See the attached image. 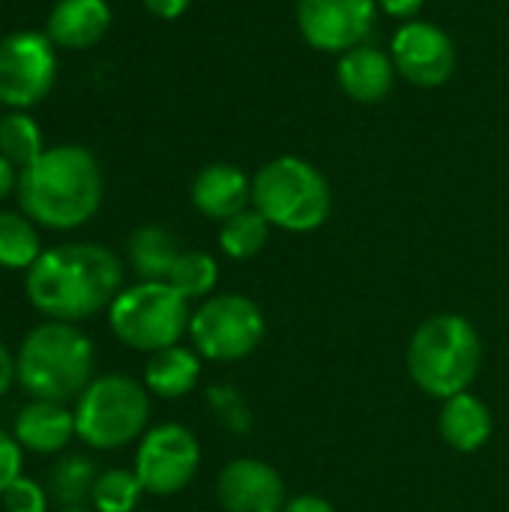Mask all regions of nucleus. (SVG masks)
I'll return each mask as SVG.
<instances>
[{"instance_id": "6e6552de", "label": "nucleus", "mask_w": 509, "mask_h": 512, "mask_svg": "<svg viewBox=\"0 0 509 512\" xmlns=\"http://www.w3.org/2000/svg\"><path fill=\"white\" fill-rule=\"evenodd\" d=\"M267 333V321L255 300L243 294H219L204 300L189 321V339L195 351L216 363H234L249 357Z\"/></svg>"}, {"instance_id": "4468645a", "label": "nucleus", "mask_w": 509, "mask_h": 512, "mask_svg": "<svg viewBox=\"0 0 509 512\" xmlns=\"http://www.w3.org/2000/svg\"><path fill=\"white\" fill-rule=\"evenodd\" d=\"M189 198L198 213L225 222L252 204V177L231 162H210L195 174Z\"/></svg>"}, {"instance_id": "c9c22d12", "label": "nucleus", "mask_w": 509, "mask_h": 512, "mask_svg": "<svg viewBox=\"0 0 509 512\" xmlns=\"http://www.w3.org/2000/svg\"><path fill=\"white\" fill-rule=\"evenodd\" d=\"M135 512H147V510H135Z\"/></svg>"}, {"instance_id": "423d86ee", "label": "nucleus", "mask_w": 509, "mask_h": 512, "mask_svg": "<svg viewBox=\"0 0 509 512\" xmlns=\"http://www.w3.org/2000/svg\"><path fill=\"white\" fill-rule=\"evenodd\" d=\"M147 420V387L129 375H99L75 399V435L93 450H120L138 441Z\"/></svg>"}, {"instance_id": "f704fd0d", "label": "nucleus", "mask_w": 509, "mask_h": 512, "mask_svg": "<svg viewBox=\"0 0 509 512\" xmlns=\"http://www.w3.org/2000/svg\"><path fill=\"white\" fill-rule=\"evenodd\" d=\"M57 512H90L87 507H60Z\"/></svg>"}, {"instance_id": "bb28decb", "label": "nucleus", "mask_w": 509, "mask_h": 512, "mask_svg": "<svg viewBox=\"0 0 509 512\" xmlns=\"http://www.w3.org/2000/svg\"><path fill=\"white\" fill-rule=\"evenodd\" d=\"M207 408L213 411V417L234 435H246L252 432V408L243 399V393L234 384H213L207 390Z\"/></svg>"}, {"instance_id": "cd10ccee", "label": "nucleus", "mask_w": 509, "mask_h": 512, "mask_svg": "<svg viewBox=\"0 0 509 512\" xmlns=\"http://www.w3.org/2000/svg\"><path fill=\"white\" fill-rule=\"evenodd\" d=\"M3 510L6 512H48V489H42L30 477H18L6 492H3Z\"/></svg>"}, {"instance_id": "72a5a7b5", "label": "nucleus", "mask_w": 509, "mask_h": 512, "mask_svg": "<svg viewBox=\"0 0 509 512\" xmlns=\"http://www.w3.org/2000/svg\"><path fill=\"white\" fill-rule=\"evenodd\" d=\"M15 186H18V168L6 156H0V201L9 198L15 192Z\"/></svg>"}, {"instance_id": "dca6fc26", "label": "nucleus", "mask_w": 509, "mask_h": 512, "mask_svg": "<svg viewBox=\"0 0 509 512\" xmlns=\"http://www.w3.org/2000/svg\"><path fill=\"white\" fill-rule=\"evenodd\" d=\"M108 0H57L48 12L45 33L63 51H87L111 30Z\"/></svg>"}, {"instance_id": "5701e85b", "label": "nucleus", "mask_w": 509, "mask_h": 512, "mask_svg": "<svg viewBox=\"0 0 509 512\" xmlns=\"http://www.w3.org/2000/svg\"><path fill=\"white\" fill-rule=\"evenodd\" d=\"M270 228L273 225L255 207H246L243 213H237V216L222 222V228H219V249L228 258H234V261L255 258L267 246Z\"/></svg>"}, {"instance_id": "f257e3e1", "label": "nucleus", "mask_w": 509, "mask_h": 512, "mask_svg": "<svg viewBox=\"0 0 509 512\" xmlns=\"http://www.w3.org/2000/svg\"><path fill=\"white\" fill-rule=\"evenodd\" d=\"M123 291L120 258L99 243H60L45 249L24 276L30 306L48 321H84L108 309Z\"/></svg>"}, {"instance_id": "a878e982", "label": "nucleus", "mask_w": 509, "mask_h": 512, "mask_svg": "<svg viewBox=\"0 0 509 512\" xmlns=\"http://www.w3.org/2000/svg\"><path fill=\"white\" fill-rule=\"evenodd\" d=\"M141 495H144V486L135 477V471L111 468L99 474L90 504L96 512H135Z\"/></svg>"}, {"instance_id": "39448f33", "label": "nucleus", "mask_w": 509, "mask_h": 512, "mask_svg": "<svg viewBox=\"0 0 509 512\" xmlns=\"http://www.w3.org/2000/svg\"><path fill=\"white\" fill-rule=\"evenodd\" d=\"M252 207L273 225L291 234L321 228L333 210L327 177L303 156H276L252 177Z\"/></svg>"}, {"instance_id": "4be33fe9", "label": "nucleus", "mask_w": 509, "mask_h": 512, "mask_svg": "<svg viewBox=\"0 0 509 512\" xmlns=\"http://www.w3.org/2000/svg\"><path fill=\"white\" fill-rule=\"evenodd\" d=\"M99 474L87 456H63L48 474V495L57 507H84L93 495Z\"/></svg>"}, {"instance_id": "ddd939ff", "label": "nucleus", "mask_w": 509, "mask_h": 512, "mask_svg": "<svg viewBox=\"0 0 509 512\" xmlns=\"http://www.w3.org/2000/svg\"><path fill=\"white\" fill-rule=\"evenodd\" d=\"M216 498L225 512H282L288 504L285 480L261 459H234L216 480Z\"/></svg>"}, {"instance_id": "b1692460", "label": "nucleus", "mask_w": 509, "mask_h": 512, "mask_svg": "<svg viewBox=\"0 0 509 512\" xmlns=\"http://www.w3.org/2000/svg\"><path fill=\"white\" fill-rule=\"evenodd\" d=\"M42 150L45 135L30 111H6L0 117V156H6L15 168L30 165Z\"/></svg>"}, {"instance_id": "aec40b11", "label": "nucleus", "mask_w": 509, "mask_h": 512, "mask_svg": "<svg viewBox=\"0 0 509 512\" xmlns=\"http://www.w3.org/2000/svg\"><path fill=\"white\" fill-rule=\"evenodd\" d=\"M180 252L183 249L177 246V237L162 225H141L138 231H132L126 246L129 264L141 282H168V273Z\"/></svg>"}, {"instance_id": "f8f14e48", "label": "nucleus", "mask_w": 509, "mask_h": 512, "mask_svg": "<svg viewBox=\"0 0 509 512\" xmlns=\"http://www.w3.org/2000/svg\"><path fill=\"white\" fill-rule=\"evenodd\" d=\"M396 75L414 87H441L453 78L459 51L453 36L432 21H402L390 39Z\"/></svg>"}, {"instance_id": "1a4fd4ad", "label": "nucleus", "mask_w": 509, "mask_h": 512, "mask_svg": "<svg viewBox=\"0 0 509 512\" xmlns=\"http://www.w3.org/2000/svg\"><path fill=\"white\" fill-rule=\"evenodd\" d=\"M57 81V45L48 33L15 30L0 39V105L30 111Z\"/></svg>"}, {"instance_id": "6ab92c4d", "label": "nucleus", "mask_w": 509, "mask_h": 512, "mask_svg": "<svg viewBox=\"0 0 509 512\" xmlns=\"http://www.w3.org/2000/svg\"><path fill=\"white\" fill-rule=\"evenodd\" d=\"M201 378V354L183 345L150 354L144 369V387L159 399H183Z\"/></svg>"}, {"instance_id": "f03ea898", "label": "nucleus", "mask_w": 509, "mask_h": 512, "mask_svg": "<svg viewBox=\"0 0 509 512\" xmlns=\"http://www.w3.org/2000/svg\"><path fill=\"white\" fill-rule=\"evenodd\" d=\"M21 213L39 228L75 231L87 225L105 195V180L96 156L81 144L45 147L30 165L18 168L15 186Z\"/></svg>"}, {"instance_id": "393cba45", "label": "nucleus", "mask_w": 509, "mask_h": 512, "mask_svg": "<svg viewBox=\"0 0 509 512\" xmlns=\"http://www.w3.org/2000/svg\"><path fill=\"white\" fill-rule=\"evenodd\" d=\"M219 282V264L213 255L198 252V249H186L180 252V258L174 261L171 273H168V285L177 288L186 300H198L213 294Z\"/></svg>"}, {"instance_id": "7ed1b4c3", "label": "nucleus", "mask_w": 509, "mask_h": 512, "mask_svg": "<svg viewBox=\"0 0 509 512\" xmlns=\"http://www.w3.org/2000/svg\"><path fill=\"white\" fill-rule=\"evenodd\" d=\"M96 348L84 330L66 321H42L18 345V384L30 399L69 402L93 381Z\"/></svg>"}, {"instance_id": "0eeeda50", "label": "nucleus", "mask_w": 509, "mask_h": 512, "mask_svg": "<svg viewBox=\"0 0 509 512\" xmlns=\"http://www.w3.org/2000/svg\"><path fill=\"white\" fill-rule=\"evenodd\" d=\"M189 300L168 282H138L123 288L108 306L111 333L132 351L156 354L189 333Z\"/></svg>"}, {"instance_id": "2eb2a0df", "label": "nucleus", "mask_w": 509, "mask_h": 512, "mask_svg": "<svg viewBox=\"0 0 509 512\" xmlns=\"http://www.w3.org/2000/svg\"><path fill=\"white\" fill-rule=\"evenodd\" d=\"M336 81L348 99L360 105H375L390 96L393 81H396V66H393L390 51L366 42L339 54Z\"/></svg>"}, {"instance_id": "9b49d317", "label": "nucleus", "mask_w": 509, "mask_h": 512, "mask_svg": "<svg viewBox=\"0 0 509 512\" xmlns=\"http://www.w3.org/2000/svg\"><path fill=\"white\" fill-rule=\"evenodd\" d=\"M378 12V0H297V27L315 51L345 54L366 45Z\"/></svg>"}, {"instance_id": "c85d7f7f", "label": "nucleus", "mask_w": 509, "mask_h": 512, "mask_svg": "<svg viewBox=\"0 0 509 512\" xmlns=\"http://www.w3.org/2000/svg\"><path fill=\"white\" fill-rule=\"evenodd\" d=\"M21 468H24L21 444L15 441V435H9V432L0 429V498H3V492H6L18 477H24Z\"/></svg>"}, {"instance_id": "20e7f679", "label": "nucleus", "mask_w": 509, "mask_h": 512, "mask_svg": "<svg viewBox=\"0 0 509 512\" xmlns=\"http://www.w3.org/2000/svg\"><path fill=\"white\" fill-rule=\"evenodd\" d=\"M483 345L474 324L462 315L426 318L408 345V372L414 384L432 399H453L468 393L480 372Z\"/></svg>"}, {"instance_id": "473e14b6", "label": "nucleus", "mask_w": 509, "mask_h": 512, "mask_svg": "<svg viewBox=\"0 0 509 512\" xmlns=\"http://www.w3.org/2000/svg\"><path fill=\"white\" fill-rule=\"evenodd\" d=\"M18 381V369H15V357L9 354V348L0 342V396L12 390V384Z\"/></svg>"}, {"instance_id": "f3484780", "label": "nucleus", "mask_w": 509, "mask_h": 512, "mask_svg": "<svg viewBox=\"0 0 509 512\" xmlns=\"http://www.w3.org/2000/svg\"><path fill=\"white\" fill-rule=\"evenodd\" d=\"M15 441L21 450H30L36 456H54L69 447L75 435V411H69L63 402L48 399H30L12 426Z\"/></svg>"}, {"instance_id": "a211bd4d", "label": "nucleus", "mask_w": 509, "mask_h": 512, "mask_svg": "<svg viewBox=\"0 0 509 512\" xmlns=\"http://www.w3.org/2000/svg\"><path fill=\"white\" fill-rule=\"evenodd\" d=\"M441 438L459 453H477L492 438V411L474 393H459L444 402L438 420Z\"/></svg>"}, {"instance_id": "412c9836", "label": "nucleus", "mask_w": 509, "mask_h": 512, "mask_svg": "<svg viewBox=\"0 0 509 512\" xmlns=\"http://www.w3.org/2000/svg\"><path fill=\"white\" fill-rule=\"evenodd\" d=\"M42 252L39 228L27 213L0 210V267L27 273Z\"/></svg>"}, {"instance_id": "2f4dec72", "label": "nucleus", "mask_w": 509, "mask_h": 512, "mask_svg": "<svg viewBox=\"0 0 509 512\" xmlns=\"http://www.w3.org/2000/svg\"><path fill=\"white\" fill-rule=\"evenodd\" d=\"M282 512H336V507L330 501L318 498V495H297V498H291L285 504Z\"/></svg>"}, {"instance_id": "c756f323", "label": "nucleus", "mask_w": 509, "mask_h": 512, "mask_svg": "<svg viewBox=\"0 0 509 512\" xmlns=\"http://www.w3.org/2000/svg\"><path fill=\"white\" fill-rule=\"evenodd\" d=\"M426 0H378V9L396 21H414Z\"/></svg>"}, {"instance_id": "9d476101", "label": "nucleus", "mask_w": 509, "mask_h": 512, "mask_svg": "<svg viewBox=\"0 0 509 512\" xmlns=\"http://www.w3.org/2000/svg\"><path fill=\"white\" fill-rule=\"evenodd\" d=\"M201 465L198 438L180 423H162L141 435L135 450V477L147 495L171 498L183 492Z\"/></svg>"}, {"instance_id": "7c9ffc66", "label": "nucleus", "mask_w": 509, "mask_h": 512, "mask_svg": "<svg viewBox=\"0 0 509 512\" xmlns=\"http://www.w3.org/2000/svg\"><path fill=\"white\" fill-rule=\"evenodd\" d=\"M141 3L150 15H156L162 21H174L192 6V0H141Z\"/></svg>"}]
</instances>
